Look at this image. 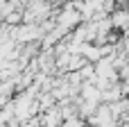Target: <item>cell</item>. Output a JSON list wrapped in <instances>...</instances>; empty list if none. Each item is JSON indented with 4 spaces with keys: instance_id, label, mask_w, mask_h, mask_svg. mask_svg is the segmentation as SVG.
<instances>
[{
    "instance_id": "1",
    "label": "cell",
    "mask_w": 129,
    "mask_h": 127,
    "mask_svg": "<svg viewBox=\"0 0 129 127\" xmlns=\"http://www.w3.org/2000/svg\"><path fill=\"white\" fill-rule=\"evenodd\" d=\"M79 23V14L75 11V9H63L59 16H57V27H61L63 32H68L73 25H77Z\"/></svg>"
}]
</instances>
